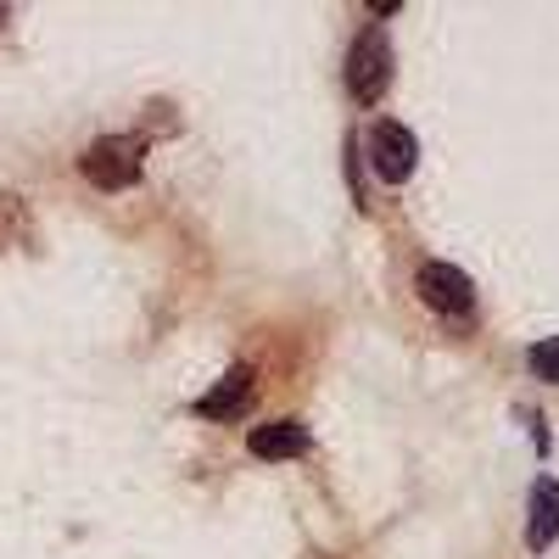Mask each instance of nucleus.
Masks as SVG:
<instances>
[{"label":"nucleus","mask_w":559,"mask_h":559,"mask_svg":"<svg viewBox=\"0 0 559 559\" xmlns=\"http://www.w3.org/2000/svg\"><path fill=\"white\" fill-rule=\"evenodd\" d=\"M140 168H146V140L140 134H102L79 157V174L90 185H102V191H129L140 179Z\"/></svg>","instance_id":"obj_1"},{"label":"nucleus","mask_w":559,"mask_h":559,"mask_svg":"<svg viewBox=\"0 0 559 559\" xmlns=\"http://www.w3.org/2000/svg\"><path fill=\"white\" fill-rule=\"evenodd\" d=\"M347 90H353L364 107H376L386 90H392V39H386V28L369 23L353 39V51H347Z\"/></svg>","instance_id":"obj_2"},{"label":"nucleus","mask_w":559,"mask_h":559,"mask_svg":"<svg viewBox=\"0 0 559 559\" xmlns=\"http://www.w3.org/2000/svg\"><path fill=\"white\" fill-rule=\"evenodd\" d=\"M414 286H419V297H426V308H437V313H448V319H464V313L476 308V286H471V274L453 269V263H426Z\"/></svg>","instance_id":"obj_3"},{"label":"nucleus","mask_w":559,"mask_h":559,"mask_svg":"<svg viewBox=\"0 0 559 559\" xmlns=\"http://www.w3.org/2000/svg\"><path fill=\"white\" fill-rule=\"evenodd\" d=\"M369 163H376V174L386 185H403L419 163V140L403 123H376V134H369Z\"/></svg>","instance_id":"obj_4"},{"label":"nucleus","mask_w":559,"mask_h":559,"mask_svg":"<svg viewBox=\"0 0 559 559\" xmlns=\"http://www.w3.org/2000/svg\"><path fill=\"white\" fill-rule=\"evenodd\" d=\"M559 537V481L554 476H537L532 481V521H526V548H554Z\"/></svg>","instance_id":"obj_5"},{"label":"nucleus","mask_w":559,"mask_h":559,"mask_svg":"<svg viewBox=\"0 0 559 559\" xmlns=\"http://www.w3.org/2000/svg\"><path fill=\"white\" fill-rule=\"evenodd\" d=\"M308 426L302 419H269V426H258L252 437H247V448L258 453V459H297V453H308Z\"/></svg>","instance_id":"obj_6"},{"label":"nucleus","mask_w":559,"mask_h":559,"mask_svg":"<svg viewBox=\"0 0 559 559\" xmlns=\"http://www.w3.org/2000/svg\"><path fill=\"white\" fill-rule=\"evenodd\" d=\"M247 397H252V369L236 364L213 392L197 397V414H202V419H229V414H241V408H247Z\"/></svg>","instance_id":"obj_7"},{"label":"nucleus","mask_w":559,"mask_h":559,"mask_svg":"<svg viewBox=\"0 0 559 559\" xmlns=\"http://www.w3.org/2000/svg\"><path fill=\"white\" fill-rule=\"evenodd\" d=\"M34 236V218H28V202L17 191H0V252L7 247H23Z\"/></svg>","instance_id":"obj_8"},{"label":"nucleus","mask_w":559,"mask_h":559,"mask_svg":"<svg viewBox=\"0 0 559 559\" xmlns=\"http://www.w3.org/2000/svg\"><path fill=\"white\" fill-rule=\"evenodd\" d=\"M526 364L537 369V381H554V386H559V336L537 342V347L526 353Z\"/></svg>","instance_id":"obj_9"},{"label":"nucleus","mask_w":559,"mask_h":559,"mask_svg":"<svg viewBox=\"0 0 559 559\" xmlns=\"http://www.w3.org/2000/svg\"><path fill=\"white\" fill-rule=\"evenodd\" d=\"M7 17H12V12H7V7H0V28H7Z\"/></svg>","instance_id":"obj_10"}]
</instances>
